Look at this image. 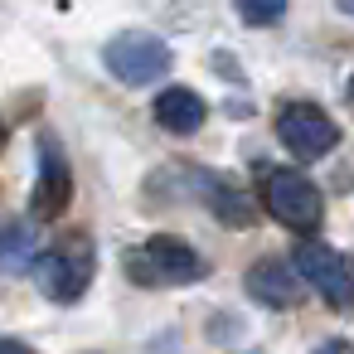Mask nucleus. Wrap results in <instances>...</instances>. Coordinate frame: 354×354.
Listing matches in <instances>:
<instances>
[{
    "label": "nucleus",
    "instance_id": "f257e3e1",
    "mask_svg": "<svg viewBox=\"0 0 354 354\" xmlns=\"http://www.w3.org/2000/svg\"><path fill=\"white\" fill-rule=\"evenodd\" d=\"M122 267H127V277L136 286H194L209 272V262L189 243H180L170 233H156L141 248H127L122 252Z\"/></svg>",
    "mask_w": 354,
    "mask_h": 354
},
{
    "label": "nucleus",
    "instance_id": "f03ea898",
    "mask_svg": "<svg viewBox=\"0 0 354 354\" xmlns=\"http://www.w3.org/2000/svg\"><path fill=\"white\" fill-rule=\"evenodd\" d=\"M262 204L291 233H315L320 218H325V199H320V189L301 170H272L262 180Z\"/></svg>",
    "mask_w": 354,
    "mask_h": 354
},
{
    "label": "nucleus",
    "instance_id": "7ed1b4c3",
    "mask_svg": "<svg viewBox=\"0 0 354 354\" xmlns=\"http://www.w3.org/2000/svg\"><path fill=\"white\" fill-rule=\"evenodd\" d=\"M102 64L112 78H122L127 88H141V83H156L170 73V44H160L156 35L146 30H127L117 35L107 49H102Z\"/></svg>",
    "mask_w": 354,
    "mask_h": 354
},
{
    "label": "nucleus",
    "instance_id": "20e7f679",
    "mask_svg": "<svg viewBox=\"0 0 354 354\" xmlns=\"http://www.w3.org/2000/svg\"><path fill=\"white\" fill-rule=\"evenodd\" d=\"M296 272L310 281L315 296H325V306L335 310H354V262L325 243H301L296 248Z\"/></svg>",
    "mask_w": 354,
    "mask_h": 354
},
{
    "label": "nucleus",
    "instance_id": "39448f33",
    "mask_svg": "<svg viewBox=\"0 0 354 354\" xmlns=\"http://www.w3.org/2000/svg\"><path fill=\"white\" fill-rule=\"evenodd\" d=\"M277 136H281L286 151L301 156V160H315V156H325V151L339 146L335 117H330L325 107H315V102H286V107L277 112Z\"/></svg>",
    "mask_w": 354,
    "mask_h": 354
},
{
    "label": "nucleus",
    "instance_id": "423d86ee",
    "mask_svg": "<svg viewBox=\"0 0 354 354\" xmlns=\"http://www.w3.org/2000/svg\"><path fill=\"white\" fill-rule=\"evenodd\" d=\"M88 281H93V252H88V243H78V248H54V252L35 257V286H39L49 301H59V306L78 301V296L88 291Z\"/></svg>",
    "mask_w": 354,
    "mask_h": 354
},
{
    "label": "nucleus",
    "instance_id": "0eeeda50",
    "mask_svg": "<svg viewBox=\"0 0 354 354\" xmlns=\"http://www.w3.org/2000/svg\"><path fill=\"white\" fill-rule=\"evenodd\" d=\"M68 199H73V170H68V160H64L59 141H54V136H44V141H39L35 214H39V218H59V214L68 209Z\"/></svg>",
    "mask_w": 354,
    "mask_h": 354
},
{
    "label": "nucleus",
    "instance_id": "6e6552de",
    "mask_svg": "<svg viewBox=\"0 0 354 354\" xmlns=\"http://www.w3.org/2000/svg\"><path fill=\"white\" fill-rule=\"evenodd\" d=\"M243 286H248V296L252 301H262V306H296V296H301V281H296V272L281 262V257H262V262H252L248 267V277H243Z\"/></svg>",
    "mask_w": 354,
    "mask_h": 354
},
{
    "label": "nucleus",
    "instance_id": "1a4fd4ad",
    "mask_svg": "<svg viewBox=\"0 0 354 354\" xmlns=\"http://www.w3.org/2000/svg\"><path fill=\"white\" fill-rule=\"evenodd\" d=\"M204 117H209V107H204V97L189 93V88H165V93L156 97V122H160L170 136H194V131L204 127Z\"/></svg>",
    "mask_w": 354,
    "mask_h": 354
},
{
    "label": "nucleus",
    "instance_id": "9d476101",
    "mask_svg": "<svg viewBox=\"0 0 354 354\" xmlns=\"http://www.w3.org/2000/svg\"><path fill=\"white\" fill-rule=\"evenodd\" d=\"M35 257V228L30 223H6L0 228V267H25Z\"/></svg>",
    "mask_w": 354,
    "mask_h": 354
},
{
    "label": "nucleus",
    "instance_id": "9b49d317",
    "mask_svg": "<svg viewBox=\"0 0 354 354\" xmlns=\"http://www.w3.org/2000/svg\"><path fill=\"white\" fill-rule=\"evenodd\" d=\"M228 223H252V204L238 194V189H228V185H214V199H209Z\"/></svg>",
    "mask_w": 354,
    "mask_h": 354
},
{
    "label": "nucleus",
    "instance_id": "f8f14e48",
    "mask_svg": "<svg viewBox=\"0 0 354 354\" xmlns=\"http://www.w3.org/2000/svg\"><path fill=\"white\" fill-rule=\"evenodd\" d=\"M238 15L248 25H277L286 15V0H238Z\"/></svg>",
    "mask_w": 354,
    "mask_h": 354
},
{
    "label": "nucleus",
    "instance_id": "ddd939ff",
    "mask_svg": "<svg viewBox=\"0 0 354 354\" xmlns=\"http://www.w3.org/2000/svg\"><path fill=\"white\" fill-rule=\"evenodd\" d=\"M315 354H354V344L349 339H325V344H315Z\"/></svg>",
    "mask_w": 354,
    "mask_h": 354
},
{
    "label": "nucleus",
    "instance_id": "4468645a",
    "mask_svg": "<svg viewBox=\"0 0 354 354\" xmlns=\"http://www.w3.org/2000/svg\"><path fill=\"white\" fill-rule=\"evenodd\" d=\"M0 354H35L25 339H0Z\"/></svg>",
    "mask_w": 354,
    "mask_h": 354
},
{
    "label": "nucleus",
    "instance_id": "2eb2a0df",
    "mask_svg": "<svg viewBox=\"0 0 354 354\" xmlns=\"http://www.w3.org/2000/svg\"><path fill=\"white\" fill-rule=\"evenodd\" d=\"M335 6H339V10H344V15L354 20V0H335Z\"/></svg>",
    "mask_w": 354,
    "mask_h": 354
},
{
    "label": "nucleus",
    "instance_id": "dca6fc26",
    "mask_svg": "<svg viewBox=\"0 0 354 354\" xmlns=\"http://www.w3.org/2000/svg\"><path fill=\"white\" fill-rule=\"evenodd\" d=\"M349 102H354V78H349Z\"/></svg>",
    "mask_w": 354,
    "mask_h": 354
},
{
    "label": "nucleus",
    "instance_id": "f3484780",
    "mask_svg": "<svg viewBox=\"0 0 354 354\" xmlns=\"http://www.w3.org/2000/svg\"><path fill=\"white\" fill-rule=\"evenodd\" d=\"M0 146H6V127H0Z\"/></svg>",
    "mask_w": 354,
    "mask_h": 354
}]
</instances>
